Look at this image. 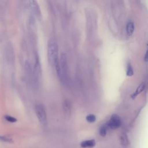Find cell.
<instances>
[{
  "instance_id": "9",
  "label": "cell",
  "mask_w": 148,
  "mask_h": 148,
  "mask_svg": "<svg viewBox=\"0 0 148 148\" xmlns=\"http://www.w3.org/2000/svg\"><path fill=\"white\" fill-rule=\"evenodd\" d=\"M145 84L144 83H141L138 87L136 89L135 91L131 95V97L132 99H134L139 94H140L145 89Z\"/></svg>"
},
{
  "instance_id": "6",
  "label": "cell",
  "mask_w": 148,
  "mask_h": 148,
  "mask_svg": "<svg viewBox=\"0 0 148 148\" xmlns=\"http://www.w3.org/2000/svg\"><path fill=\"white\" fill-rule=\"evenodd\" d=\"M30 8L32 11L38 16L40 15V10L36 0H28Z\"/></svg>"
},
{
  "instance_id": "2",
  "label": "cell",
  "mask_w": 148,
  "mask_h": 148,
  "mask_svg": "<svg viewBox=\"0 0 148 148\" xmlns=\"http://www.w3.org/2000/svg\"><path fill=\"white\" fill-rule=\"evenodd\" d=\"M59 65L60 69V75L59 79L61 83L67 86L69 83V72L66 56L65 53H62L59 59Z\"/></svg>"
},
{
  "instance_id": "4",
  "label": "cell",
  "mask_w": 148,
  "mask_h": 148,
  "mask_svg": "<svg viewBox=\"0 0 148 148\" xmlns=\"http://www.w3.org/2000/svg\"><path fill=\"white\" fill-rule=\"evenodd\" d=\"M108 127L112 130L119 128L121 125V120L119 115L113 114L111 116L109 120L106 123Z\"/></svg>"
},
{
  "instance_id": "15",
  "label": "cell",
  "mask_w": 148,
  "mask_h": 148,
  "mask_svg": "<svg viewBox=\"0 0 148 148\" xmlns=\"http://www.w3.org/2000/svg\"><path fill=\"white\" fill-rule=\"evenodd\" d=\"M5 119H6V120H7L10 123H15L17 121V119L15 117L9 115H6L5 116Z\"/></svg>"
},
{
  "instance_id": "8",
  "label": "cell",
  "mask_w": 148,
  "mask_h": 148,
  "mask_svg": "<svg viewBox=\"0 0 148 148\" xmlns=\"http://www.w3.org/2000/svg\"><path fill=\"white\" fill-rule=\"evenodd\" d=\"M95 140L94 139H87L80 142V146L82 148H92L95 146Z\"/></svg>"
},
{
  "instance_id": "3",
  "label": "cell",
  "mask_w": 148,
  "mask_h": 148,
  "mask_svg": "<svg viewBox=\"0 0 148 148\" xmlns=\"http://www.w3.org/2000/svg\"><path fill=\"white\" fill-rule=\"evenodd\" d=\"M35 110L39 123L42 125H45L47 122V114L43 106L40 104L36 105Z\"/></svg>"
},
{
  "instance_id": "16",
  "label": "cell",
  "mask_w": 148,
  "mask_h": 148,
  "mask_svg": "<svg viewBox=\"0 0 148 148\" xmlns=\"http://www.w3.org/2000/svg\"><path fill=\"white\" fill-rule=\"evenodd\" d=\"M0 139L4 142H11V140H12L10 139L6 138L5 136H0Z\"/></svg>"
},
{
  "instance_id": "11",
  "label": "cell",
  "mask_w": 148,
  "mask_h": 148,
  "mask_svg": "<svg viewBox=\"0 0 148 148\" xmlns=\"http://www.w3.org/2000/svg\"><path fill=\"white\" fill-rule=\"evenodd\" d=\"M134 24L132 21H130L126 25V32L128 36H131L133 34L134 31Z\"/></svg>"
},
{
  "instance_id": "14",
  "label": "cell",
  "mask_w": 148,
  "mask_h": 148,
  "mask_svg": "<svg viewBox=\"0 0 148 148\" xmlns=\"http://www.w3.org/2000/svg\"><path fill=\"white\" fill-rule=\"evenodd\" d=\"M86 119L87 122L93 123L96 121V116L94 114H90L86 116Z\"/></svg>"
},
{
  "instance_id": "5",
  "label": "cell",
  "mask_w": 148,
  "mask_h": 148,
  "mask_svg": "<svg viewBox=\"0 0 148 148\" xmlns=\"http://www.w3.org/2000/svg\"><path fill=\"white\" fill-rule=\"evenodd\" d=\"M5 55L7 61L10 63L12 64L14 62V53L13 47L12 45L10 43H8L5 48Z\"/></svg>"
},
{
  "instance_id": "1",
  "label": "cell",
  "mask_w": 148,
  "mask_h": 148,
  "mask_svg": "<svg viewBox=\"0 0 148 148\" xmlns=\"http://www.w3.org/2000/svg\"><path fill=\"white\" fill-rule=\"evenodd\" d=\"M47 58L49 63L51 66L54 67L59 62L58 45L53 40H50L48 43Z\"/></svg>"
},
{
  "instance_id": "17",
  "label": "cell",
  "mask_w": 148,
  "mask_h": 148,
  "mask_svg": "<svg viewBox=\"0 0 148 148\" xmlns=\"http://www.w3.org/2000/svg\"><path fill=\"white\" fill-rule=\"evenodd\" d=\"M148 60V55H147V51H146L145 54V57H144V61L145 62H147Z\"/></svg>"
},
{
  "instance_id": "13",
  "label": "cell",
  "mask_w": 148,
  "mask_h": 148,
  "mask_svg": "<svg viewBox=\"0 0 148 148\" xmlns=\"http://www.w3.org/2000/svg\"><path fill=\"white\" fill-rule=\"evenodd\" d=\"M126 75L128 76H132L134 75V69H133V68H132L131 64L130 62L127 65Z\"/></svg>"
},
{
  "instance_id": "7",
  "label": "cell",
  "mask_w": 148,
  "mask_h": 148,
  "mask_svg": "<svg viewBox=\"0 0 148 148\" xmlns=\"http://www.w3.org/2000/svg\"><path fill=\"white\" fill-rule=\"evenodd\" d=\"M63 110L64 114L66 116H69L72 110V103L70 100L66 99L63 103Z\"/></svg>"
},
{
  "instance_id": "10",
  "label": "cell",
  "mask_w": 148,
  "mask_h": 148,
  "mask_svg": "<svg viewBox=\"0 0 148 148\" xmlns=\"http://www.w3.org/2000/svg\"><path fill=\"white\" fill-rule=\"evenodd\" d=\"M120 141L121 145L124 147H126L128 145L129 140H128V136L125 132H123L120 135Z\"/></svg>"
},
{
  "instance_id": "12",
  "label": "cell",
  "mask_w": 148,
  "mask_h": 148,
  "mask_svg": "<svg viewBox=\"0 0 148 148\" xmlns=\"http://www.w3.org/2000/svg\"><path fill=\"white\" fill-rule=\"evenodd\" d=\"M108 127L106 124H103L100 127L99 130V133L101 136L105 137L106 135L107 131H108Z\"/></svg>"
}]
</instances>
